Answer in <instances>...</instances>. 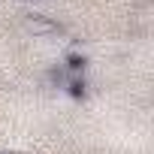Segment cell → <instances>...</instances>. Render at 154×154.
I'll use <instances>...</instances> for the list:
<instances>
[{"mask_svg":"<svg viewBox=\"0 0 154 154\" xmlns=\"http://www.w3.org/2000/svg\"><path fill=\"white\" fill-rule=\"evenodd\" d=\"M24 27H27V33H33V36H51V33L57 30V24H54V21H48V18H39V15L27 18V21H24Z\"/></svg>","mask_w":154,"mask_h":154,"instance_id":"obj_1","label":"cell"}]
</instances>
